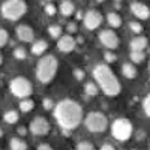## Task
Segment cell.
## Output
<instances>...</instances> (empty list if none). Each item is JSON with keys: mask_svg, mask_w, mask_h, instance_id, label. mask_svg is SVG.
I'll return each instance as SVG.
<instances>
[{"mask_svg": "<svg viewBox=\"0 0 150 150\" xmlns=\"http://www.w3.org/2000/svg\"><path fill=\"white\" fill-rule=\"evenodd\" d=\"M54 117L63 131H74L83 122V108L74 99H63L54 107Z\"/></svg>", "mask_w": 150, "mask_h": 150, "instance_id": "obj_1", "label": "cell"}, {"mask_svg": "<svg viewBox=\"0 0 150 150\" xmlns=\"http://www.w3.org/2000/svg\"><path fill=\"white\" fill-rule=\"evenodd\" d=\"M93 77H95L96 84L99 86V89L102 90L104 95L112 98V96H117L122 92V84L110 66L102 65V63L96 65L93 69Z\"/></svg>", "mask_w": 150, "mask_h": 150, "instance_id": "obj_2", "label": "cell"}, {"mask_svg": "<svg viewBox=\"0 0 150 150\" xmlns=\"http://www.w3.org/2000/svg\"><path fill=\"white\" fill-rule=\"evenodd\" d=\"M59 68V62L54 56H42L36 65V78L42 84H48L51 81Z\"/></svg>", "mask_w": 150, "mask_h": 150, "instance_id": "obj_3", "label": "cell"}, {"mask_svg": "<svg viewBox=\"0 0 150 150\" xmlns=\"http://www.w3.org/2000/svg\"><path fill=\"white\" fill-rule=\"evenodd\" d=\"M27 12V5L24 0H6L2 3V15L9 21H17Z\"/></svg>", "mask_w": 150, "mask_h": 150, "instance_id": "obj_4", "label": "cell"}, {"mask_svg": "<svg viewBox=\"0 0 150 150\" xmlns=\"http://www.w3.org/2000/svg\"><path fill=\"white\" fill-rule=\"evenodd\" d=\"M84 125H86V128L89 132L99 134V132H104L108 128V119H107L105 114H102V112L92 111L86 116Z\"/></svg>", "mask_w": 150, "mask_h": 150, "instance_id": "obj_5", "label": "cell"}, {"mask_svg": "<svg viewBox=\"0 0 150 150\" xmlns=\"http://www.w3.org/2000/svg\"><path fill=\"white\" fill-rule=\"evenodd\" d=\"M9 90L11 93L20 98V99H24V98H30L32 93H33V86L32 83L24 78V77H15L12 78L11 83H9Z\"/></svg>", "mask_w": 150, "mask_h": 150, "instance_id": "obj_6", "label": "cell"}, {"mask_svg": "<svg viewBox=\"0 0 150 150\" xmlns=\"http://www.w3.org/2000/svg\"><path fill=\"white\" fill-rule=\"evenodd\" d=\"M132 123L128 119H117L111 125V134L119 141H128L132 135Z\"/></svg>", "mask_w": 150, "mask_h": 150, "instance_id": "obj_7", "label": "cell"}, {"mask_svg": "<svg viewBox=\"0 0 150 150\" xmlns=\"http://www.w3.org/2000/svg\"><path fill=\"white\" fill-rule=\"evenodd\" d=\"M51 126L45 117H35L30 123V132L33 135H39V137H44L50 132Z\"/></svg>", "mask_w": 150, "mask_h": 150, "instance_id": "obj_8", "label": "cell"}, {"mask_svg": "<svg viewBox=\"0 0 150 150\" xmlns=\"http://www.w3.org/2000/svg\"><path fill=\"white\" fill-rule=\"evenodd\" d=\"M84 27L89 29V30H96L99 26L102 24V14L99 11H89L84 14Z\"/></svg>", "mask_w": 150, "mask_h": 150, "instance_id": "obj_9", "label": "cell"}, {"mask_svg": "<svg viewBox=\"0 0 150 150\" xmlns=\"http://www.w3.org/2000/svg\"><path fill=\"white\" fill-rule=\"evenodd\" d=\"M99 41L108 50H116L119 47V36L112 30H102L99 33Z\"/></svg>", "mask_w": 150, "mask_h": 150, "instance_id": "obj_10", "label": "cell"}, {"mask_svg": "<svg viewBox=\"0 0 150 150\" xmlns=\"http://www.w3.org/2000/svg\"><path fill=\"white\" fill-rule=\"evenodd\" d=\"M57 48L62 53H71L75 50V45H77V39H74L71 35H62L57 39Z\"/></svg>", "mask_w": 150, "mask_h": 150, "instance_id": "obj_11", "label": "cell"}, {"mask_svg": "<svg viewBox=\"0 0 150 150\" xmlns=\"http://www.w3.org/2000/svg\"><path fill=\"white\" fill-rule=\"evenodd\" d=\"M15 33H17V38L21 42H33V39H35V32L30 26H27V24L18 26L15 29Z\"/></svg>", "mask_w": 150, "mask_h": 150, "instance_id": "obj_12", "label": "cell"}, {"mask_svg": "<svg viewBox=\"0 0 150 150\" xmlns=\"http://www.w3.org/2000/svg\"><path fill=\"white\" fill-rule=\"evenodd\" d=\"M131 12L134 14V17H137L138 20H147L150 17V9L146 3L141 2H134L131 5Z\"/></svg>", "mask_w": 150, "mask_h": 150, "instance_id": "obj_13", "label": "cell"}, {"mask_svg": "<svg viewBox=\"0 0 150 150\" xmlns=\"http://www.w3.org/2000/svg\"><path fill=\"white\" fill-rule=\"evenodd\" d=\"M147 48V38L137 36L131 41V51H144Z\"/></svg>", "mask_w": 150, "mask_h": 150, "instance_id": "obj_14", "label": "cell"}, {"mask_svg": "<svg viewBox=\"0 0 150 150\" xmlns=\"http://www.w3.org/2000/svg\"><path fill=\"white\" fill-rule=\"evenodd\" d=\"M47 50H48V42L44 41V39L36 41V42H33V45H32V53H33L35 56H42V54H45Z\"/></svg>", "mask_w": 150, "mask_h": 150, "instance_id": "obj_15", "label": "cell"}, {"mask_svg": "<svg viewBox=\"0 0 150 150\" xmlns=\"http://www.w3.org/2000/svg\"><path fill=\"white\" fill-rule=\"evenodd\" d=\"M60 14L63 17H71L74 12H75V6L71 0H63V2L60 3Z\"/></svg>", "mask_w": 150, "mask_h": 150, "instance_id": "obj_16", "label": "cell"}, {"mask_svg": "<svg viewBox=\"0 0 150 150\" xmlns=\"http://www.w3.org/2000/svg\"><path fill=\"white\" fill-rule=\"evenodd\" d=\"M122 72L128 80H134L137 77V74H138V71H137V68L134 66V63H125L122 66Z\"/></svg>", "mask_w": 150, "mask_h": 150, "instance_id": "obj_17", "label": "cell"}, {"mask_svg": "<svg viewBox=\"0 0 150 150\" xmlns=\"http://www.w3.org/2000/svg\"><path fill=\"white\" fill-rule=\"evenodd\" d=\"M18 119H20V114H18V111H15V110H9V111H6L3 114V120L6 123H9V125H15L18 122Z\"/></svg>", "mask_w": 150, "mask_h": 150, "instance_id": "obj_18", "label": "cell"}, {"mask_svg": "<svg viewBox=\"0 0 150 150\" xmlns=\"http://www.w3.org/2000/svg\"><path fill=\"white\" fill-rule=\"evenodd\" d=\"M107 20H108V24L111 27L114 29H119L122 26V18L119 14H116V12H110V14L107 15Z\"/></svg>", "mask_w": 150, "mask_h": 150, "instance_id": "obj_19", "label": "cell"}, {"mask_svg": "<svg viewBox=\"0 0 150 150\" xmlns=\"http://www.w3.org/2000/svg\"><path fill=\"white\" fill-rule=\"evenodd\" d=\"M9 147H11V150H27V143L24 140L17 138V137H15V138L11 140Z\"/></svg>", "mask_w": 150, "mask_h": 150, "instance_id": "obj_20", "label": "cell"}, {"mask_svg": "<svg viewBox=\"0 0 150 150\" xmlns=\"http://www.w3.org/2000/svg\"><path fill=\"white\" fill-rule=\"evenodd\" d=\"M33 108H35V102L32 101V99H29V98H24L23 101L20 102V110L23 112H30Z\"/></svg>", "mask_w": 150, "mask_h": 150, "instance_id": "obj_21", "label": "cell"}, {"mask_svg": "<svg viewBox=\"0 0 150 150\" xmlns=\"http://www.w3.org/2000/svg\"><path fill=\"white\" fill-rule=\"evenodd\" d=\"M84 90H86V95H89V96H96L99 93V86L95 84V83H87L84 86Z\"/></svg>", "mask_w": 150, "mask_h": 150, "instance_id": "obj_22", "label": "cell"}, {"mask_svg": "<svg viewBox=\"0 0 150 150\" xmlns=\"http://www.w3.org/2000/svg\"><path fill=\"white\" fill-rule=\"evenodd\" d=\"M131 60H132V63H137V65L143 63V62L146 60L144 51H132L131 53Z\"/></svg>", "mask_w": 150, "mask_h": 150, "instance_id": "obj_23", "label": "cell"}, {"mask_svg": "<svg viewBox=\"0 0 150 150\" xmlns=\"http://www.w3.org/2000/svg\"><path fill=\"white\" fill-rule=\"evenodd\" d=\"M48 33L51 38H54V39H59V38L63 35V30H62V27L59 26V24H56V26H50L48 27Z\"/></svg>", "mask_w": 150, "mask_h": 150, "instance_id": "obj_24", "label": "cell"}, {"mask_svg": "<svg viewBox=\"0 0 150 150\" xmlns=\"http://www.w3.org/2000/svg\"><path fill=\"white\" fill-rule=\"evenodd\" d=\"M14 57L18 59V60H24V59L27 57V51H26L23 47H18V48L14 50Z\"/></svg>", "mask_w": 150, "mask_h": 150, "instance_id": "obj_25", "label": "cell"}, {"mask_svg": "<svg viewBox=\"0 0 150 150\" xmlns=\"http://www.w3.org/2000/svg\"><path fill=\"white\" fill-rule=\"evenodd\" d=\"M129 27H131V30H132L134 33H137V35H140V33L143 32V24L138 23V21H131V23H129Z\"/></svg>", "mask_w": 150, "mask_h": 150, "instance_id": "obj_26", "label": "cell"}, {"mask_svg": "<svg viewBox=\"0 0 150 150\" xmlns=\"http://www.w3.org/2000/svg\"><path fill=\"white\" fill-rule=\"evenodd\" d=\"M9 41V33L5 30V29H0V48L5 47Z\"/></svg>", "mask_w": 150, "mask_h": 150, "instance_id": "obj_27", "label": "cell"}, {"mask_svg": "<svg viewBox=\"0 0 150 150\" xmlns=\"http://www.w3.org/2000/svg\"><path fill=\"white\" fill-rule=\"evenodd\" d=\"M77 150H95V146L90 141H81L77 144Z\"/></svg>", "mask_w": 150, "mask_h": 150, "instance_id": "obj_28", "label": "cell"}, {"mask_svg": "<svg viewBox=\"0 0 150 150\" xmlns=\"http://www.w3.org/2000/svg\"><path fill=\"white\" fill-rule=\"evenodd\" d=\"M143 110L146 112V116L150 117V93L144 98V101H143Z\"/></svg>", "mask_w": 150, "mask_h": 150, "instance_id": "obj_29", "label": "cell"}, {"mask_svg": "<svg viewBox=\"0 0 150 150\" xmlns=\"http://www.w3.org/2000/svg\"><path fill=\"white\" fill-rule=\"evenodd\" d=\"M44 9H45V14L50 15V17H54L56 12H57V9H56V6H54L53 3H47V5L44 6Z\"/></svg>", "mask_w": 150, "mask_h": 150, "instance_id": "obj_30", "label": "cell"}, {"mask_svg": "<svg viewBox=\"0 0 150 150\" xmlns=\"http://www.w3.org/2000/svg\"><path fill=\"white\" fill-rule=\"evenodd\" d=\"M74 78L77 80V81H83L84 78H86V72L83 71V69H74Z\"/></svg>", "mask_w": 150, "mask_h": 150, "instance_id": "obj_31", "label": "cell"}, {"mask_svg": "<svg viewBox=\"0 0 150 150\" xmlns=\"http://www.w3.org/2000/svg\"><path fill=\"white\" fill-rule=\"evenodd\" d=\"M104 59H105L107 63H114V62L117 60V56H116L114 53H111V51H107V53L104 54Z\"/></svg>", "mask_w": 150, "mask_h": 150, "instance_id": "obj_32", "label": "cell"}, {"mask_svg": "<svg viewBox=\"0 0 150 150\" xmlns=\"http://www.w3.org/2000/svg\"><path fill=\"white\" fill-rule=\"evenodd\" d=\"M42 105H44L45 110H54V102H53L50 98H45V99H44V101H42Z\"/></svg>", "mask_w": 150, "mask_h": 150, "instance_id": "obj_33", "label": "cell"}, {"mask_svg": "<svg viewBox=\"0 0 150 150\" xmlns=\"http://www.w3.org/2000/svg\"><path fill=\"white\" fill-rule=\"evenodd\" d=\"M66 30L69 33H75V32H77V26H75V23H69L66 26Z\"/></svg>", "mask_w": 150, "mask_h": 150, "instance_id": "obj_34", "label": "cell"}, {"mask_svg": "<svg viewBox=\"0 0 150 150\" xmlns=\"http://www.w3.org/2000/svg\"><path fill=\"white\" fill-rule=\"evenodd\" d=\"M38 150H53V147L50 144H47V143H42V144L38 146Z\"/></svg>", "mask_w": 150, "mask_h": 150, "instance_id": "obj_35", "label": "cell"}, {"mask_svg": "<svg viewBox=\"0 0 150 150\" xmlns=\"http://www.w3.org/2000/svg\"><path fill=\"white\" fill-rule=\"evenodd\" d=\"M17 132H18V135L24 137V135L27 134V129H26V128H23V126H18V128H17Z\"/></svg>", "mask_w": 150, "mask_h": 150, "instance_id": "obj_36", "label": "cell"}, {"mask_svg": "<svg viewBox=\"0 0 150 150\" xmlns=\"http://www.w3.org/2000/svg\"><path fill=\"white\" fill-rule=\"evenodd\" d=\"M99 150H116V149L112 147L111 144H108V143H107V144H102V147L99 149Z\"/></svg>", "mask_w": 150, "mask_h": 150, "instance_id": "obj_37", "label": "cell"}, {"mask_svg": "<svg viewBox=\"0 0 150 150\" xmlns=\"http://www.w3.org/2000/svg\"><path fill=\"white\" fill-rule=\"evenodd\" d=\"M2 62H3V57H2V53H0V65H2Z\"/></svg>", "mask_w": 150, "mask_h": 150, "instance_id": "obj_38", "label": "cell"}, {"mask_svg": "<svg viewBox=\"0 0 150 150\" xmlns=\"http://www.w3.org/2000/svg\"><path fill=\"white\" fill-rule=\"evenodd\" d=\"M2 135H3V131H2V129H0V138H2Z\"/></svg>", "mask_w": 150, "mask_h": 150, "instance_id": "obj_39", "label": "cell"}, {"mask_svg": "<svg viewBox=\"0 0 150 150\" xmlns=\"http://www.w3.org/2000/svg\"><path fill=\"white\" fill-rule=\"evenodd\" d=\"M96 2H99V3H101V2H104V0H96Z\"/></svg>", "mask_w": 150, "mask_h": 150, "instance_id": "obj_40", "label": "cell"}, {"mask_svg": "<svg viewBox=\"0 0 150 150\" xmlns=\"http://www.w3.org/2000/svg\"><path fill=\"white\" fill-rule=\"evenodd\" d=\"M149 72H150V62H149Z\"/></svg>", "mask_w": 150, "mask_h": 150, "instance_id": "obj_41", "label": "cell"}, {"mask_svg": "<svg viewBox=\"0 0 150 150\" xmlns=\"http://www.w3.org/2000/svg\"><path fill=\"white\" fill-rule=\"evenodd\" d=\"M45 2H53V0H45Z\"/></svg>", "mask_w": 150, "mask_h": 150, "instance_id": "obj_42", "label": "cell"}, {"mask_svg": "<svg viewBox=\"0 0 150 150\" xmlns=\"http://www.w3.org/2000/svg\"><path fill=\"white\" fill-rule=\"evenodd\" d=\"M119 2H120V0H119Z\"/></svg>", "mask_w": 150, "mask_h": 150, "instance_id": "obj_43", "label": "cell"}]
</instances>
